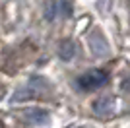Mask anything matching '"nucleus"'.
<instances>
[{
	"instance_id": "1",
	"label": "nucleus",
	"mask_w": 130,
	"mask_h": 128,
	"mask_svg": "<svg viewBox=\"0 0 130 128\" xmlns=\"http://www.w3.org/2000/svg\"><path fill=\"white\" fill-rule=\"evenodd\" d=\"M107 80H109L107 72H103V70H89V72H86L84 76L78 78L76 84L80 85V89L89 91V89H95L99 85H103Z\"/></svg>"
},
{
	"instance_id": "2",
	"label": "nucleus",
	"mask_w": 130,
	"mask_h": 128,
	"mask_svg": "<svg viewBox=\"0 0 130 128\" xmlns=\"http://www.w3.org/2000/svg\"><path fill=\"white\" fill-rule=\"evenodd\" d=\"M89 47H91V51L95 54H107V45H105L103 41V35L99 31H95L91 35V41H89Z\"/></svg>"
},
{
	"instance_id": "3",
	"label": "nucleus",
	"mask_w": 130,
	"mask_h": 128,
	"mask_svg": "<svg viewBox=\"0 0 130 128\" xmlns=\"http://www.w3.org/2000/svg\"><path fill=\"white\" fill-rule=\"evenodd\" d=\"M25 117H27V120L33 122V124H45L47 118H49V115H47L45 111H41V109H33V111L25 113Z\"/></svg>"
},
{
	"instance_id": "4",
	"label": "nucleus",
	"mask_w": 130,
	"mask_h": 128,
	"mask_svg": "<svg viewBox=\"0 0 130 128\" xmlns=\"http://www.w3.org/2000/svg\"><path fill=\"white\" fill-rule=\"evenodd\" d=\"M109 111H111V101L109 99H99V101L93 103V113H97L101 117H105Z\"/></svg>"
},
{
	"instance_id": "5",
	"label": "nucleus",
	"mask_w": 130,
	"mask_h": 128,
	"mask_svg": "<svg viewBox=\"0 0 130 128\" xmlns=\"http://www.w3.org/2000/svg\"><path fill=\"white\" fill-rule=\"evenodd\" d=\"M60 56L64 60H70L72 56H74V45H72L70 41H64L60 45Z\"/></svg>"
},
{
	"instance_id": "6",
	"label": "nucleus",
	"mask_w": 130,
	"mask_h": 128,
	"mask_svg": "<svg viewBox=\"0 0 130 128\" xmlns=\"http://www.w3.org/2000/svg\"><path fill=\"white\" fill-rule=\"evenodd\" d=\"M122 89L130 91V76H128V78H124V80H122Z\"/></svg>"
}]
</instances>
